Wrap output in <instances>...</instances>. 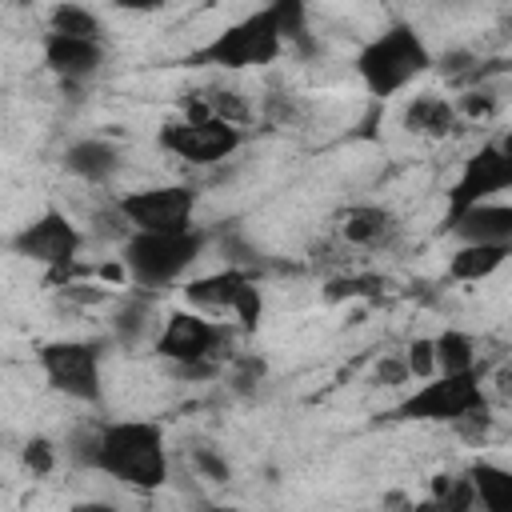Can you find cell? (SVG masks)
Masks as SVG:
<instances>
[{
  "mask_svg": "<svg viewBox=\"0 0 512 512\" xmlns=\"http://www.w3.org/2000/svg\"><path fill=\"white\" fill-rule=\"evenodd\" d=\"M96 472L120 480L132 492H156L168 480L164 432L152 420H116L96 428Z\"/></svg>",
  "mask_w": 512,
  "mask_h": 512,
  "instance_id": "cell-1",
  "label": "cell"
},
{
  "mask_svg": "<svg viewBox=\"0 0 512 512\" xmlns=\"http://www.w3.org/2000/svg\"><path fill=\"white\" fill-rule=\"evenodd\" d=\"M428 68H432V52H428L424 36L404 20L388 24L380 36H372L356 56V72L372 96H396Z\"/></svg>",
  "mask_w": 512,
  "mask_h": 512,
  "instance_id": "cell-2",
  "label": "cell"
},
{
  "mask_svg": "<svg viewBox=\"0 0 512 512\" xmlns=\"http://www.w3.org/2000/svg\"><path fill=\"white\" fill-rule=\"evenodd\" d=\"M204 232L184 228V232H132L124 240V276H132L140 288H164L180 280L204 252Z\"/></svg>",
  "mask_w": 512,
  "mask_h": 512,
  "instance_id": "cell-3",
  "label": "cell"
},
{
  "mask_svg": "<svg viewBox=\"0 0 512 512\" xmlns=\"http://www.w3.org/2000/svg\"><path fill=\"white\" fill-rule=\"evenodd\" d=\"M280 52H284V40H280V28H276L272 4H268V8H256L244 20L228 24L224 32H216L204 48H196L188 56V64H208V68H232V72H240V68L272 64Z\"/></svg>",
  "mask_w": 512,
  "mask_h": 512,
  "instance_id": "cell-4",
  "label": "cell"
},
{
  "mask_svg": "<svg viewBox=\"0 0 512 512\" xmlns=\"http://www.w3.org/2000/svg\"><path fill=\"white\" fill-rule=\"evenodd\" d=\"M396 416H400V420H420V424L484 420V416H488V396H484L480 372H452V376H432V380H424L412 396L400 400Z\"/></svg>",
  "mask_w": 512,
  "mask_h": 512,
  "instance_id": "cell-5",
  "label": "cell"
},
{
  "mask_svg": "<svg viewBox=\"0 0 512 512\" xmlns=\"http://www.w3.org/2000/svg\"><path fill=\"white\" fill-rule=\"evenodd\" d=\"M36 360L52 392L80 404L100 400V348L92 340H48Z\"/></svg>",
  "mask_w": 512,
  "mask_h": 512,
  "instance_id": "cell-6",
  "label": "cell"
},
{
  "mask_svg": "<svg viewBox=\"0 0 512 512\" xmlns=\"http://www.w3.org/2000/svg\"><path fill=\"white\" fill-rule=\"evenodd\" d=\"M128 232H184L192 228L196 188L192 184H152L116 200Z\"/></svg>",
  "mask_w": 512,
  "mask_h": 512,
  "instance_id": "cell-7",
  "label": "cell"
},
{
  "mask_svg": "<svg viewBox=\"0 0 512 512\" xmlns=\"http://www.w3.org/2000/svg\"><path fill=\"white\" fill-rule=\"evenodd\" d=\"M220 344H224V328H216L200 312H168L156 336V356L172 360L188 376H208Z\"/></svg>",
  "mask_w": 512,
  "mask_h": 512,
  "instance_id": "cell-8",
  "label": "cell"
},
{
  "mask_svg": "<svg viewBox=\"0 0 512 512\" xmlns=\"http://www.w3.org/2000/svg\"><path fill=\"white\" fill-rule=\"evenodd\" d=\"M80 244H84L80 228L64 212H56V208L40 212L36 220H28L12 236V252L16 256H24L32 264H44L52 272H68L76 264V256H80Z\"/></svg>",
  "mask_w": 512,
  "mask_h": 512,
  "instance_id": "cell-9",
  "label": "cell"
},
{
  "mask_svg": "<svg viewBox=\"0 0 512 512\" xmlns=\"http://www.w3.org/2000/svg\"><path fill=\"white\" fill-rule=\"evenodd\" d=\"M240 144H244V132L220 120H172L160 128V148L188 164L228 160Z\"/></svg>",
  "mask_w": 512,
  "mask_h": 512,
  "instance_id": "cell-10",
  "label": "cell"
},
{
  "mask_svg": "<svg viewBox=\"0 0 512 512\" xmlns=\"http://www.w3.org/2000/svg\"><path fill=\"white\" fill-rule=\"evenodd\" d=\"M504 188H512V152L504 144H480L464 160V172L448 192V216L464 212L472 204H488V196H496Z\"/></svg>",
  "mask_w": 512,
  "mask_h": 512,
  "instance_id": "cell-11",
  "label": "cell"
},
{
  "mask_svg": "<svg viewBox=\"0 0 512 512\" xmlns=\"http://www.w3.org/2000/svg\"><path fill=\"white\" fill-rule=\"evenodd\" d=\"M44 64L60 76V84H84L88 76L100 72L104 44L100 40H76V36L44 32Z\"/></svg>",
  "mask_w": 512,
  "mask_h": 512,
  "instance_id": "cell-12",
  "label": "cell"
},
{
  "mask_svg": "<svg viewBox=\"0 0 512 512\" xmlns=\"http://www.w3.org/2000/svg\"><path fill=\"white\" fill-rule=\"evenodd\" d=\"M444 232L460 244H512V208L508 204H472L444 216Z\"/></svg>",
  "mask_w": 512,
  "mask_h": 512,
  "instance_id": "cell-13",
  "label": "cell"
},
{
  "mask_svg": "<svg viewBox=\"0 0 512 512\" xmlns=\"http://www.w3.org/2000/svg\"><path fill=\"white\" fill-rule=\"evenodd\" d=\"M396 232H400V220L380 204H356L340 220V236L352 248H384L396 240Z\"/></svg>",
  "mask_w": 512,
  "mask_h": 512,
  "instance_id": "cell-14",
  "label": "cell"
},
{
  "mask_svg": "<svg viewBox=\"0 0 512 512\" xmlns=\"http://www.w3.org/2000/svg\"><path fill=\"white\" fill-rule=\"evenodd\" d=\"M252 284V276L244 268H224L212 276H196L184 284V300L192 308H208V312H232V304L240 300V292Z\"/></svg>",
  "mask_w": 512,
  "mask_h": 512,
  "instance_id": "cell-15",
  "label": "cell"
},
{
  "mask_svg": "<svg viewBox=\"0 0 512 512\" xmlns=\"http://www.w3.org/2000/svg\"><path fill=\"white\" fill-rule=\"evenodd\" d=\"M400 124H404L412 136H432V140H440V136L456 132L460 116H456L452 100H444V96H436V92H420V96H412V100L404 104Z\"/></svg>",
  "mask_w": 512,
  "mask_h": 512,
  "instance_id": "cell-16",
  "label": "cell"
},
{
  "mask_svg": "<svg viewBox=\"0 0 512 512\" xmlns=\"http://www.w3.org/2000/svg\"><path fill=\"white\" fill-rule=\"evenodd\" d=\"M64 168L72 176L88 180V184H108L116 176V168H120V152L108 140L88 136V140H76V144L64 148Z\"/></svg>",
  "mask_w": 512,
  "mask_h": 512,
  "instance_id": "cell-17",
  "label": "cell"
},
{
  "mask_svg": "<svg viewBox=\"0 0 512 512\" xmlns=\"http://www.w3.org/2000/svg\"><path fill=\"white\" fill-rule=\"evenodd\" d=\"M468 488L472 500H480L484 512H512V472L492 464V460H476L468 472Z\"/></svg>",
  "mask_w": 512,
  "mask_h": 512,
  "instance_id": "cell-18",
  "label": "cell"
},
{
  "mask_svg": "<svg viewBox=\"0 0 512 512\" xmlns=\"http://www.w3.org/2000/svg\"><path fill=\"white\" fill-rule=\"evenodd\" d=\"M508 252H512V244H460L456 256L448 260V276L460 284L488 280L508 260Z\"/></svg>",
  "mask_w": 512,
  "mask_h": 512,
  "instance_id": "cell-19",
  "label": "cell"
},
{
  "mask_svg": "<svg viewBox=\"0 0 512 512\" xmlns=\"http://www.w3.org/2000/svg\"><path fill=\"white\" fill-rule=\"evenodd\" d=\"M432 352H436V372L452 376V372H476V344L472 336L448 328L440 336H432Z\"/></svg>",
  "mask_w": 512,
  "mask_h": 512,
  "instance_id": "cell-20",
  "label": "cell"
},
{
  "mask_svg": "<svg viewBox=\"0 0 512 512\" xmlns=\"http://www.w3.org/2000/svg\"><path fill=\"white\" fill-rule=\"evenodd\" d=\"M48 32L60 36H76V40H104V24L96 12L80 8V4H56L48 12Z\"/></svg>",
  "mask_w": 512,
  "mask_h": 512,
  "instance_id": "cell-21",
  "label": "cell"
},
{
  "mask_svg": "<svg viewBox=\"0 0 512 512\" xmlns=\"http://www.w3.org/2000/svg\"><path fill=\"white\" fill-rule=\"evenodd\" d=\"M472 508H476V500H472L468 476H436L432 496L424 504H416L412 512H472Z\"/></svg>",
  "mask_w": 512,
  "mask_h": 512,
  "instance_id": "cell-22",
  "label": "cell"
},
{
  "mask_svg": "<svg viewBox=\"0 0 512 512\" xmlns=\"http://www.w3.org/2000/svg\"><path fill=\"white\" fill-rule=\"evenodd\" d=\"M404 368H408V376H420V380H432L436 376V352H432V340L428 336H420V340L408 344Z\"/></svg>",
  "mask_w": 512,
  "mask_h": 512,
  "instance_id": "cell-23",
  "label": "cell"
},
{
  "mask_svg": "<svg viewBox=\"0 0 512 512\" xmlns=\"http://www.w3.org/2000/svg\"><path fill=\"white\" fill-rule=\"evenodd\" d=\"M144 316H148V304H144V300H128V304L116 312V320H112V324H116V336H120L124 344H132V340L144 332Z\"/></svg>",
  "mask_w": 512,
  "mask_h": 512,
  "instance_id": "cell-24",
  "label": "cell"
},
{
  "mask_svg": "<svg viewBox=\"0 0 512 512\" xmlns=\"http://www.w3.org/2000/svg\"><path fill=\"white\" fill-rule=\"evenodd\" d=\"M260 312H264V296H260V288H256V284H248V288L240 292V300L232 304V316L240 320V328H248V332H252V328L260 324Z\"/></svg>",
  "mask_w": 512,
  "mask_h": 512,
  "instance_id": "cell-25",
  "label": "cell"
},
{
  "mask_svg": "<svg viewBox=\"0 0 512 512\" xmlns=\"http://www.w3.org/2000/svg\"><path fill=\"white\" fill-rule=\"evenodd\" d=\"M24 464H28L32 472H40V476H44V472H52V464H56L52 444H48V440H40V436H36V440H28V444H24Z\"/></svg>",
  "mask_w": 512,
  "mask_h": 512,
  "instance_id": "cell-26",
  "label": "cell"
},
{
  "mask_svg": "<svg viewBox=\"0 0 512 512\" xmlns=\"http://www.w3.org/2000/svg\"><path fill=\"white\" fill-rule=\"evenodd\" d=\"M192 460H196V468H200L208 480H216V484H224V480L232 476L228 460H224V456H216L212 448H196V452H192Z\"/></svg>",
  "mask_w": 512,
  "mask_h": 512,
  "instance_id": "cell-27",
  "label": "cell"
},
{
  "mask_svg": "<svg viewBox=\"0 0 512 512\" xmlns=\"http://www.w3.org/2000/svg\"><path fill=\"white\" fill-rule=\"evenodd\" d=\"M68 456H72L76 464L92 468V464H96V428H80V432L72 436V444H68Z\"/></svg>",
  "mask_w": 512,
  "mask_h": 512,
  "instance_id": "cell-28",
  "label": "cell"
},
{
  "mask_svg": "<svg viewBox=\"0 0 512 512\" xmlns=\"http://www.w3.org/2000/svg\"><path fill=\"white\" fill-rule=\"evenodd\" d=\"M72 512H116L112 504H104V500H84V504H76Z\"/></svg>",
  "mask_w": 512,
  "mask_h": 512,
  "instance_id": "cell-29",
  "label": "cell"
},
{
  "mask_svg": "<svg viewBox=\"0 0 512 512\" xmlns=\"http://www.w3.org/2000/svg\"><path fill=\"white\" fill-rule=\"evenodd\" d=\"M204 512H240V508H204Z\"/></svg>",
  "mask_w": 512,
  "mask_h": 512,
  "instance_id": "cell-30",
  "label": "cell"
}]
</instances>
